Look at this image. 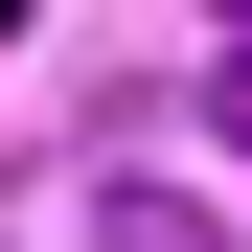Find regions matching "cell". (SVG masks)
Instances as JSON below:
<instances>
[{
    "label": "cell",
    "mask_w": 252,
    "mask_h": 252,
    "mask_svg": "<svg viewBox=\"0 0 252 252\" xmlns=\"http://www.w3.org/2000/svg\"><path fill=\"white\" fill-rule=\"evenodd\" d=\"M69 252H229V206H206V184H160V160H115V184L69 206Z\"/></svg>",
    "instance_id": "1"
},
{
    "label": "cell",
    "mask_w": 252,
    "mask_h": 252,
    "mask_svg": "<svg viewBox=\"0 0 252 252\" xmlns=\"http://www.w3.org/2000/svg\"><path fill=\"white\" fill-rule=\"evenodd\" d=\"M206 138H252V0H206Z\"/></svg>",
    "instance_id": "2"
}]
</instances>
